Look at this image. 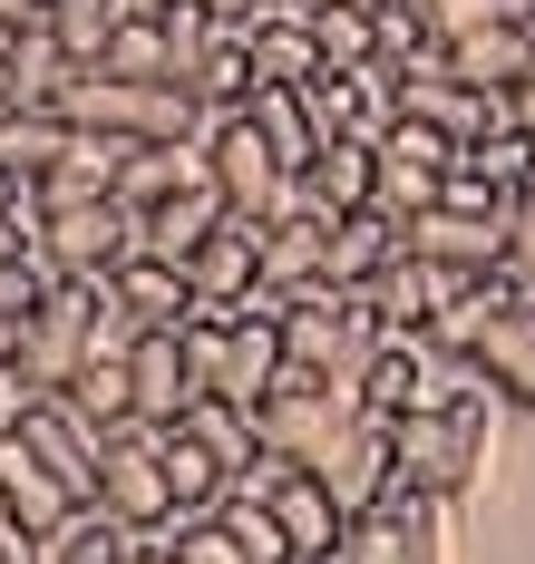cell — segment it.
Here are the masks:
<instances>
[{
  "instance_id": "ba28073f",
  "label": "cell",
  "mask_w": 535,
  "mask_h": 564,
  "mask_svg": "<svg viewBox=\"0 0 535 564\" xmlns=\"http://www.w3.org/2000/svg\"><path fill=\"white\" fill-rule=\"evenodd\" d=\"M185 282H195V312L205 322H234V302L263 282V225L253 215H225V225L185 253Z\"/></svg>"
},
{
  "instance_id": "9a60e30c",
  "label": "cell",
  "mask_w": 535,
  "mask_h": 564,
  "mask_svg": "<svg viewBox=\"0 0 535 564\" xmlns=\"http://www.w3.org/2000/svg\"><path fill=\"white\" fill-rule=\"evenodd\" d=\"M438 58L477 78V88H526L535 68V20H487V30H458V40H438Z\"/></svg>"
},
{
  "instance_id": "836d02e7",
  "label": "cell",
  "mask_w": 535,
  "mask_h": 564,
  "mask_svg": "<svg viewBox=\"0 0 535 564\" xmlns=\"http://www.w3.org/2000/svg\"><path fill=\"white\" fill-rule=\"evenodd\" d=\"M40 292H50V273H40V253L0 263V322H30V312H40Z\"/></svg>"
},
{
  "instance_id": "ab89813d",
  "label": "cell",
  "mask_w": 535,
  "mask_h": 564,
  "mask_svg": "<svg viewBox=\"0 0 535 564\" xmlns=\"http://www.w3.org/2000/svg\"><path fill=\"white\" fill-rule=\"evenodd\" d=\"M127 10H166V0H127Z\"/></svg>"
},
{
  "instance_id": "d6986e66",
  "label": "cell",
  "mask_w": 535,
  "mask_h": 564,
  "mask_svg": "<svg viewBox=\"0 0 535 564\" xmlns=\"http://www.w3.org/2000/svg\"><path fill=\"white\" fill-rule=\"evenodd\" d=\"M225 215H234V205H225V185H215V166H205L195 185H176V195H166V205L146 215V253H166V263H185V253H195L205 234L225 225Z\"/></svg>"
},
{
  "instance_id": "4316f807",
  "label": "cell",
  "mask_w": 535,
  "mask_h": 564,
  "mask_svg": "<svg viewBox=\"0 0 535 564\" xmlns=\"http://www.w3.org/2000/svg\"><path fill=\"white\" fill-rule=\"evenodd\" d=\"M50 399H68L98 438H118L127 419H137V380H127V360H78V380H68V390H50Z\"/></svg>"
},
{
  "instance_id": "603a6c76",
  "label": "cell",
  "mask_w": 535,
  "mask_h": 564,
  "mask_svg": "<svg viewBox=\"0 0 535 564\" xmlns=\"http://www.w3.org/2000/svg\"><path fill=\"white\" fill-rule=\"evenodd\" d=\"M0 497H10V507L30 516V525H40V535H50V525H59V516L78 507V497H68L59 477H50V467H40V448H30V438H20V419H10V429H0Z\"/></svg>"
},
{
  "instance_id": "7c38bea8",
  "label": "cell",
  "mask_w": 535,
  "mask_h": 564,
  "mask_svg": "<svg viewBox=\"0 0 535 564\" xmlns=\"http://www.w3.org/2000/svg\"><path fill=\"white\" fill-rule=\"evenodd\" d=\"M302 205H312V215H360V205H380V147H370V137H331V147L302 166Z\"/></svg>"
},
{
  "instance_id": "f1b7e54d",
  "label": "cell",
  "mask_w": 535,
  "mask_h": 564,
  "mask_svg": "<svg viewBox=\"0 0 535 564\" xmlns=\"http://www.w3.org/2000/svg\"><path fill=\"white\" fill-rule=\"evenodd\" d=\"M166 477H176V516H215V507H225V487H234L225 457L195 448L185 429H166Z\"/></svg>"
},
{
  "instance_id": "7a4b0ae2",
  "label": "cell",
  "mask_w": 535,
  "mask_h": 564,
  "mask_svg": "<svg viewBox=\"0 0 535 564\" xmlns=\"http://www.w3.org/2000/svg\"><path fill=\"white\" fill-rule=\"evenodd\" d=\"M127 253H146V215L118 205V195H88V205H50L40 215V273L108 282Z\"/></svg>"
},
{
  "instance_id": "60d3db41",
  "label": "cell",
  "mask_w": 535,
  "mask_h": 564,
  "mask_svg": "<svg viewBox=\"0 0 535 564\" xmlns=\"http://www.w3.org/2000/svg\"><path fill=\"white\" fill-rule=\"evenodd\" d=\"M351 10H380V0H351Z\"/></svg>"
},
{
  "instance_id": "484cf974",
  "label": "cell",
  "mask_w": 535,
  "mask_h": 564,
  "mask_svg": "<svg viewBox=\"0 0 535 564\" xmlns=\"http://www.w3.org/2000/svg\"><path fill=\"white\" fill-rule=\"evenodd\" d=\"M477 370L506 390V409H535V302H526V312H506L496 332L477 340Z\"/></svg>"
},
{
  "instance_id": "8fae6325",
  "label": "cell",
  "mask_w": 535,
  "mask_h": 564,
  "mask_svg": "<svg viewBox=\"0 0 535 564\" xmlns=\"http://www.w3.org/2000/svg\"><path fill=\"white\" fill-rule=\"evenodd\" d=\"M273 516H283V535H293V555L302 564H331V555H351V507L312 477V467H293L283 487H273Z\"/></svg>"
},
{
  "instance_id": "8d00e7d4",
  "label": "cell",
  "mask_w": 535,
  "mask_h": 564,
  "mask_svg": "<svg viewBox=\"0 0 535 564\" xmlns=\"http://www.w3.org/2000/svg\"><path fill=\"white\" fill-rule=\"evenodd\" d=\"M127 564H185L176 555V525H166V535H137V555H127Z\"/></svg>"
},
{
  "instance_id": "30bf717a",
  "label": "cell",
  "mask_w": 535,
  "mask_h": 564,
  "mask_svg": "<svg viewBox=\"0 0 535 564\" xmlns=\"http://www.w3.org/2000/svg\"><path fill=\"white\" fill-rule=\"evenodd\" d=\"M321 487H331L351 516H370L390 487H400V429H390V409H360L351 419V438H341V457L321 467Z\"/></svg>"
},
{
  "instance_id": "ac0fdd59",
  "label": "cell",
  "mask_w": 535,
  "mask_h": 564,
  "mask_svg": "<svg viewBox=\"0 0 535 564\" xmlns=\"http://www.w3.org/2000/svg\"><path fill=\"white\" fill-rule=\"evenodd\" d=\"M108 292H118V302L146 322V332L195 322V282H185V263H166V253H127L118 273H108Z\"/></svg>"
},
{
  "instance_id": "52a82bcc",
  "label": "cell",
  "mask_w": 535,
  "mask_h": 564,
  "mask_svg": "<svg viewBox=\"0 0 535 564\" xmlns=\"http://www.w3.org/2000/svg\"><path fill=\"white\" fill-rule=\"evenodd\" d=\"M468 147L448 137V127H428V117H390V137H380V205L410 225L418 205H438V185H448V166H458Z\"/></svg>"
},
{
  "instance_id": "d4e9b609",
  "label": "cell",
  "mask_w": 535,
  "mask_h": 564,
  "mask_svg": "<svg viewBox=\"0 0 535 564\" xmlns=\"http://www.w3.org/2000/svg\"><path fill=\"white\" fill-rule=\"evenodd\" d=\"M185 88H195V108H205V117H234L243 98L263 88V78H253V40H243V30H215V50L195 58Z\"/></svg>"
},
{
  "instance_id": "74e56055",
  "label": "cell",
  "mask_w": 535,
  "mask_h": 564,
  "mask_svg": "<svg viewBox=\"0 0 535 564\" xmlns=\"http://www.w3.org/2000/svg\"><path fill=\"white\" fill-rule=\"evenodd\" d=\"M20 20H50V0H0V30H20Z\"/></svg>"
},
{
  "instance_id": "f546056e",
  "label": "cell",
  "mask_w": 535,
  "mask_h": 564,
  "mask_svg": "<svg viewBox=\"0 0 535 564\" xmlns=\"http://www.w3.org/2000/svg\"><path fill=\"white\" fill-rule=\"evenodd\" d=\"M98 68H118V78H176L166 20H156V10H127V20H118V40L98 50Z\"/></svg>"
},
{
  "instance_id": "4fadbf2b",
  "label": "cell",
  "mask_w": 535,
  "mask_h": 564,
  "mask_svg": "<svg viewBox=\"0 0 535 564\" xmlns=\"http://www.w3.org/2000/svg\"><path fill=\"white\" fill-rule=\"evenodd\" d=\"M448 282H458V273H438V263H418L410 243H400V253H390L380 273L360 282V292H370V312H380V332H428V322H438V302H448Z\"/></svg>"
},
{
  "instance_id": "e0dca14e",
  "label": "cell",
  "mask_w": 535,
  "mask_h": 564,
  "mask_svg": "<svg viewBox=\"0 0 535 564\" xmlns=\"http://www.w3.org/2000/svg\"><path fill=\"white\" fill-rule=\"evenodd\" d=\"M118 166H127V137L78 127V137H68V156L40 175L30 195H40V215H50V205H88V195H118Z\"/></svg>"
},
{
  "instance_id": "b9f144b4",
  "label": "cell",
  "mask_w": 535,
  "mask_h": 564,
  "mask_svg": "<svg viewBox=\"0 0 535 564\" xmlns=\"http://www.w3.org/2000/svg\"><path fill=\"white\" fill-rule=\"evenodd\" d=\"M331 564H351V555H331Z\"/></svg>"
},
{
  "instance_id": "9c48e42d",
  "label": "cell",
  "mask_w": 535,
  "mask_h": 564,
  "mask_svg": "<svg viewBox=\"0 0 535 564\" xmlns=\"http://www.w3.org/2000/svg\"><path fill=\"white\" fill-rule=\"evenodd\" d=\"M418 263H438V273H487V263H506V215H468V205H418L410 225H400Z\"/></svg>"
},
{
  "instance_id": "f35d334b",
  "label": "cell",
  "mask_w": 535,
  "mask_h": 564,
  "mask_svg": "<svg viewBox=\"0 0 535 564\" xmlns=\"http://www.w3.org/2000/svg\"><path fill=\"white\" fill-rule=\"evenodd\" d=\"M205 10H215V20H225V30H243V20H253V10H263V0H205Z\"/></svg>"
},
{
  "instance_id": "d6a6232c",
  "label": "cell",
  "mask_w": 535,
  "mask_h": 564,
  "mask_svg": "<svg viewBox=\"0 0 535 564\" xmlns=\"http://www.w3.org/2000/svg\"><path fill=\"white\" fill-rule=\"evenodd\" d=\"M176 555H185V564H253L225 516H176Z\"/></svg>"
},
{
  "instance_id": "8992f818",
  "label": "cell",
  "mask_w": 535,
  "mask_h": 564,
  "mask_svg": "<svg viewBox=\"0 0 535 564\" xmlns=\"http://www.w3.org/2000/svg\"><path fill=\"white\" fill-rule=\"evenodd\" d=\"M448 497L390 487L370 516H351V564H448Z\"/></svg>"
},
{
  "instance_id": "d590c367",
  "label": "cell",
  "mask_w": 535,
  "mask_h": 564,
  "mask_svg": "<svg viewBox=\"0 0 535 564\" xmlns=\"http://www.w3.org/2000/svg\"><path fill=\"white\" fill-rule=\"evenodd\" d=\"M30 399H40V390H30V380H20V370H0V429H10V419H20V409H30Z\"/></svg>"
},
{
  "instance_id": "3957f363",
  "label": "cell",
  "mask_w": 535,
  "mask_h": 564,
  "mask_svg": "<svg viewBox=\"0 0 535 564\" xmlns=\"http://www.w3.org/2000/svg\"><path fill=\"white\" fill-rule=\"evenodd\" d=\"M98 507L118 516L127 535H166L176 525V477H166V429L127 419L108 457H98Z\"/></svg>"
},
{
  "instance_id": "cb8c5ba5",
  "label": "cell",
  "mask_w": 535,
  "mask_h": 564,
  "mask_svg": "<svg viewBox=\"0 0 535 564\" xmlns=\"http://www.w3.org/2000/svg\"><path fill=\"white\" fill-rule=\"evenodd\" d=\"M137 555V535H127L108 507H68L50 535H40V564H127Z\"/></svg>"
},
{
  "instance_id": "ffe728a7",
  "label": "cell",
  "mask_w": 535,
  "mask_h": 564,
  "mask_svg": "<svg viewBox=\"0 0 535 564\" xmlns=\"http://www.w3.org/2000/svg\"><path fill=\"white\" fill-rule=\"evenodd\" d=\"M68 137H78V117H68V108H0V175L40 185V175L68 156Z\"/></svg>"
},
{
  "instance_id": "e575fe53",
  "label": "cell",
  "mask_w": 535,
  "mask_h": 564,
  "mask_svg": "<svg viewBox=\"0 0 535 564\" xmlns=\"http://www.w3.org/2000/svg\"><path fill=\"white\" fill-rule=\"evenodd\" d=\"M506 263L535 282V185H526V195H506Z\"/></svg>"
},
{
  "instance_id": "5bb4252c",
  "label": "cell",
  "mask_w": 535,
  "mask_h": 564,
  "mask_svg": "<svg viewBox=\"0 0 535 564\" xmlns=\"http://www.w3.org/2000/svg\"><path fill=\"white\" fill-rule=\"evenodd\" d=\"M127 380H137V419H146V429H176L185 409H195V390H185V322L137 340V350H127Z\"/></svg>"
},
{
  "instance_id": "277c9868",
  "label": "cell",
  "mask_w": 535,
  "mask_h": 564,
  "mask_svg": "<svg viewBox=\"0 0 535 564\" xmlns=\"http://www.w3.org/2000/svg\"><path fill=\"white\" fill-rule=\"evenodd\" d=\"M205 166H215V185H225V205L234 215H283V205H302V175L263 147V127H253V108L234 117H205Z\"/></svg>"
},
{
  "instance_id": "44dd1931",
  "label": "cell",
  "mask_w": 535,
  "mask_h": 564,
  "mask_svg": "<svg viewBox=\"0 0 535 564\" xmlns=\"http://www.w3.org/2000/svg\"><path fill=\"white\" fill-rule=\"evenodd\" d=\"M205 175V137H166V147H127L118 166V205H137V215H156L176 185H195Z\"/></svg>"
},
{
  "instance_id": "7bdbcfd3",
  "label": "cell",
  "mask_w": 535,
  "mask_h": 564,
  "mask_svg": "<svg viewBox=\"0 0 535 564\" xmlns=\"http://www.w3.org/2000/svg\"><path fill=\"white\" fill-rule=\"evenodd\" d=\"M0 564H10V555H0Z\"/></svg>"
},
{
  "instance_id": "5b68a950",
  "label": "cell",
  "mask_w": 535,
  "mask_h": 564,
  "mask_svg": "<svg viewBox=\"0 0 535 564\" xmlns=\"http://www.w3.org/2000/svg\"><path fill=\"white\" fill-rule=\"evenodd\" d=\"M98 292H108V282H68V273H50L40 312H30V332H20V380H30L40 399L78 380V360H88V322H98Z\"/></svg>"
},
{
  "instance_id": "6da1fadb",
  "label": "cell",
  "mask_w": 535,
  "mask_h": 564,
  "mask_svg": "<svg viewBox=\"0 0 535 564\" xmlns=\"http://www.w3.org/2000/svg\"><path fill=\"white\" fill-rule=\"evenodd\" d=\"M68 117H78V127H108V137H127V147L205 137V108H195V88H176V78H118V68H78V88H68Z\"/></svg>"
},
{
  "instance_id": "2e32d148",
  "label": "cell",
  "mask_w": 535,
  "mask_h": 564,
  "mask_svg": "<svg viewBox=\"0 0 535 564\" xmlns=\"http://www.w3.org/2000/svg\"><path fill=\"white\" fill-rule=\"evenodd\" d=\"M321 263H331V215H312V205L263 215V282H273V292H312Z\"/></svg>"
},
{
  "instance_id": "4dcf8cb0",
  "label": "cell",
  "mask_w": 535,
  "mask_h": 564,
  "mask_svg": "<svg viewBox=\"0 0 535 564\" xmlns=\"http://www.w3.org/2000/svg\"><path fill=\"white\" fill-rule=\"evenodd\" d=\"M127 0H50V30H59V50L78 58V68H98V50L118 40Z\"/></svg>"
},
{
  "instance_id": "83f0119b",
  "label": "cell",
  "mask_w": 535,
  "mask_h": 564,
  "mask_svg": "<svg viewBox=\"0 0 535 564\" xmlns=\"http://www.w3.org/2000/svg\"><path fill=\"white\" fill-rule=\"evenodd\" d=\"M302 20H312V40H321V68H370V58H380V20L351 10V0H302Z\"/></svg>"
},
{
  "instance_id": "1f68e13d",
  "label": "cell",
  "mask_w": 535,
  "mask_h": 564,
  "mask_svg": "<svg viewBox=\"0 0 535 564\" xmlns=\"http://www.w3.org/2000/svg\"><path fill=\"white\" fill-rule=\"evenodd\" d=\"M468 166L487 175L496 195H526V185H535V127H496V137H477Z\"/></svg>"
},
{
  "instance_id": "7402d4cb",
  "label": "cell",
  "mask_w": 535,
  "mask_h": 564,
  "mask_svg": "<svg viewBox=\"0 0 535 564\" xmlns=\"http://www.w3.org/2000/svg\"><path fill=\"white\" fill-rule=\"evenodd\" d=\"M390 253H400V215H390V205H360V215H331V263H321V282L360 292V282L380 273Z\"/></svg>"
}]
</instances>
